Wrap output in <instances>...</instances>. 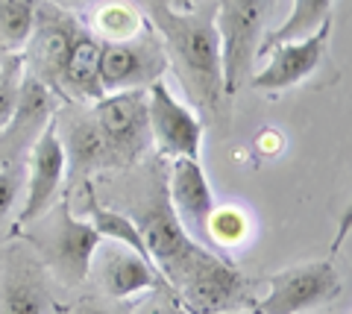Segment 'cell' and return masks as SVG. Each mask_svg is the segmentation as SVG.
<instances>
[{"label": "cell", "mask_w": 352, "mask_h": 314, "mask_svg": "<svg viewBox=\"0 0 352 314\" xmlns=\"http://www.w3.org/2000/svg\"><path fill=\"white\" fill-rule=\"evenodd\" d=\"M132 314H188V311L179 306V300H176V294L168 285H162L156 291H150V297L141 300L138 306L132 309Z\"/></svg>", "instance_id": "26"}, {"label": "cell", "mask_w": 352, "mask_h": 314, "mask_svg": "<svg viewBox=\"0 0 352 314\" xmlns=\"http://www.w3.org/2000/svg\"><path fill=\"white\" fill-rule=\"evenodd\" d=\"M91 267L97 285H100V291L109 300H132L138 294H150V291L168 285L147 256L129 250V247L118 241L97 247Z\"/></svg>", "instance_id": "13"}, {"label": "cell", "mask_w": 352, "mask_h": 314, "mask_svg": "<svg viewBox=\"0 0 352 314\" xmlns=\"http://www.w3.org/2000/svg\"><path fill=\"white\" fill-rule=\"evenodd\" d=\"M223 314H258L256 309H238V311H223Z\"/></svg>", "instance_id": "31"}, {"label": "cell", "mask_w": 352, "mask_h": 314, "mask_svg": "<svg viewBox=\"0 0 352 314\" xmlns=\"http://www.w3.org/2000/svg\"><path fill=\"white\" fill-rule=\"evenodd\" d=\"M21 77H24V59H21L18 53H6L3 65H0V133H3L9 115L15 109Z\"/></svg>", "instance_id": "24"}, {"label": "cell", "mask_w": 352, "mask_h": 314, "mask_svg": "<svg viewBox=\"0 0 352 314\" xmlns=\"http://www.w3.org/2000/svg\"><path fill=\"white\" fill-rule=\"evenodd\" d=\"M258 147L264 150V153H276V150L282 147V135L273 133V129H264V133L258 135Z\"/></svg>", "instance_id": "28"}, {"label": "cell", "mask_w": 352, "mask_h": 314, "mask_svg": "<svg viewBox=\"0 0 352 314\" xmlns=\"http://www.w3.org/2000/svg\"><path fill=\"white\" fill-rule=\"evenodd\" d=\"M168 288L188 314H223L252 309V302L258 300L256 285L206 247H197L194 256L176 270Z\"/></svg>", "instance_id": "3"}, {"label": "cell", "mask_w": 352, "mask_h": 314, "mask_svg": "<svg viewBox=\"0 0 352 314\" xmlns=\"http://www.w3.org/2000/svg\"><path fill=\"white\" fill-rule=\"evenodd\" d=\"M340 273L332 258H314L285 267L267 279V294L252 302L258 314H302L340 297Z\"/></svg>", "instance_id": "5"}, {"label": "cell", "mask_w": 352, "mask_h": 314, "mask_svg": "<svg viewBox=\"0 0 352 314\" xmlns=\"http://www.w3.org/2000/svg\"><path fill=\"white\" fill-rule=\"evenodd\" d=\"M100 50L103 41L88 30H76V36L71 41L68 53L62 59L59 77L53 91L56 94H68L76 100H100L103 89H100Z\"/></svg>", "instance_id": "17"}, {"label": "cell", "mask_w": 352, "mask_h": 314, "mask_svg": "<svg viewBox=\"0 0 352 314\" xmlns=\"http://www.w3.org/2000/svg\"><path fill=\"white\" fill-rule=\"evenodd\" d=\"M59 3H74V6H88V3H109V0H59Z\"/></svg>", "instance_id": "30"}, {"label": "cell", "mask_w": 352, "mask_h": 314, "mask_svg": "<svg viewBox=\"0 0 352 314\" xmlns=\"http://www.w3.org/2000/svg\"><path fill=\"white\" fill-rule=\"evenodd\" d=\"M270 9L273 0H217L214 3L226 97H235L247 85Z\"/></svg>", "instance_id": "4"}, {"label": "cell", "mask_w": 352, "mask_h": 314, "mask_svg": "<svg viewBox=\"0 0 352 314\" xmlns=\"http://www.w3.org/2000/svg\"><path fill=\"white\" fill-rule=\"evenodd\" d=\"M168 203L197 244H208L206 238V221L214 209V194L206 179V170L200 159H173L170 168V182H168Z\"/></svg>", "instance_id": "15"}, {"label": "cell", "mask_w": 352, "mask_h": 314, "mask_svg": "<svg viewBox=\"0 0 352 314\" xmlns=\"http://www.w3.org/2000/svg\"><path fill=\"white\" fill-rule=\"evenodd\" d=\"M56 112H59L56 91L47 82H41L38 77L24 71L15 97V109L9 115L3 133H0V165L18 161L24 150H30L38 142V135L56 117Z\"/></svg>", "instance_id": "10"}, {"label": "cell", "mask_w": 352, "mask_h": 314, "mask_svg": "<svg viewBox=\"0 0 352 314\" xmlns=\"http://www.w3.org/2000/svg\"><path fill=\"white\" fill-rule=\"evenodd\" d=\"M24 182H27V168L12 161V165H0V232L3 223L12 214L18 197L24 194Z\"/></svg>", "instance_id": "25"}, {"label": "cell", "mask_w": 352, "mask_h": 314, "mask_svg": "<svg viewBox=\"0 0 352 314\" xmlns=\"http://www.w3.org/2000/svg\"><path fill=\"white\" fill-rule=\"evenodd\" d=\"M206 238L214 247H238L250 238V218L238 205H214L206 221Z\"/></svg>", "instance_id": "23"}, {"label": "cell", "mask_w": 352, "mask_h": 314, "mask_svg": "<svg viewBox=\"0 0 352 314\" xmlns=\"http://www.w3.org/2000/svg\"><path fill=\"white\" fill-rule=\"evenodd\" d=\"M62 150H65V161H68V173L71 182L85 179L91 170L100 168H112V159H109V147L103 142L100 129L94 126L91 115L74 117V121L65 126V133L59 135Z\"/></svg>", "instance_id": "18"}, {"label": "cell", "mask_w": 352, "mask_h": 314, "mask_svg": "<svg viewBox=\"0 0 352 314\" xmlns=\"http://www.w3.org/2000/svg\"><path fill=\"white\" fill-rule=\"evenodd\" d=\"M91 121L100 129L112 165H129V161H135L150 142L147 89H126V91L103 94L100 100H94Z\"/></svg>", "instance_id": "6"}, {"label": "cell", "mask_w": 352, "mask_h": 314, "mask_svg": "<svg viewBox=\"0 0 352 314\" xmlns=\"http://www.w3.org/2000/svg\"><path fill=\"white\" fill-rule=\"evenodd\" d=\"M147 121L150 138L162 156L170 159H200L203 121L176 100L164 80L147 85Z\"/></svg>", "instance_id": "12"}, {"label": "cell", "mask_w": 352, "mask_h": 314, "mask_svg": "<svg viewBox=\"0 0 352 314\" xmlns=\"http://www.w3.org/2000/svg\"><path fill=\"white\" fill-rule=\"evenodd\" d=\"M30 232H21L38 262L59 279L62 285H80L91 273V258L103 238L88 221L74 218L68 197L53 203L38 221H32Z\"/></svg>", "instance_id": "2"}, {"label": "cell", "mask_w": 352, "mask_h": 314, "mask_svg": "<svg viewBox=\"0 0 352 314\" xmlns=\"http://www.w3.org/2000/svg\"><path fill=\"white\" fill-rule=\"evenodd\" d=\"M332 3L335 0H291L288 18H285L276 30L264 32L258 53H267L270 47L282 45V41H294V38H302L308 32H314L323 21L332 18Z\"/></svg>", "instance_id": "19"}, {"label": "cell", "mask_w": 352, "mask_h": 314, "mask_svg": "<svg viewBox=\"0 0 352 314\" xmlns=\"http://www.w3.org/2000/svg\"><path fill=\"white\" fill-rule=\"evenodd\" d=\"M80 24L62 12L59 6L53 3H41L38 6V15H36V27H32V36L27 41V59H30V71L32 77H38L41 82H47L50 89L56 85L59 77V68H62V59L68 53L71 41L76 36Z\"/></svg>", "instance_id": "16"}, {"label": "cell", "mask_w": 352, "mask_h": 314, "mask_svg": "<svg viewBox=\"0 0 352 314\" xmlns=\"http://www.w3.org/2000/svg\"><path fill=\"white\" fill-rule=\"evenodd\" d=\"M168 71V56L150 24L126 41H103L100 50V89L103 94L147 89Z\"/></svg>", "instance_id": "7"}, {"label": "cell", "mask_w": 352, "mask_h": 314, "mask_svg": "<svg viewBox=\"0 0 352 314\" xmlns=\"http://www.w3.org/2000/svg\"><path fill=\"white\" fill-rule=\"evenodd\" d=\"M150 21L194 103L217 112L223 100V68H220V36L214 24V3L194 6L188 12L173 9L168 0H150Z\"/></svg>", "instance_id": "1"}, {"label": "cell", "mask_w": 352, "mask_h": 314, "mask_svg": "<svg viewBox=\"0 0 352 314\" xmlns=\"http://www.w3.org/2000/svg\"><path fill=\"white\" fill-rule=\"evenodd\" d=\"M132 221H135L141 238H144L150 262L156 265V270L164 276V282H170L176 276V270L194 256L197 247H203L182 229L179 221H176L164 188L153 200H147L144 209H141Z\"/></svg>", "instance_id": "11"}, {"label": "cell", "mask_w": 352, "mask_h": 314, "mask_svg": "<svg viewBox=\"0 0 352 314\" xmlns=\"http://www.w3.org/2000/svg\"><path fill=\"white\" fill-rule=\"evenodd\" d=\"M170 6H173V9H182V12H188V9H194L197 3H194V0H173Z\"/></svg>", "instance_id": "29"}, {"label": "cell", "mask_w": 352, "mask_h": 314, "mask_svg": "<svg viewBox=\"0 0 352 314\" xmlns=\"http://www.w3.org/2000/svg\"><path fill=\"white\" fill-rule=\"evenodd\" d=\"M329 36H332V18L323 21L314 32H308L302 38L282 41V45L270 47V62L261 71H252L247 85L264 94H279L300 85L320 68L329 50Z\"/></svg>", "instance_id": "8"}, {"label": "cell", "mask_w": 352, "mask_h": 314, "mask_svg": "<svg viewBox=\"0 0 352 314\" xmlns=\"http://www.w3.org/2000/svg\"><path fill=\"white\" fill-rule=\"evenodd\" d=\"M85 212H88V223L94 226L100 238H106V241H118V244L129 247V250L147 256L144 238H141L138 226H135V221H132V218H126V214H120V212H112V209H103L91 191H88ZM147 258H150V256H147Z\"/></svg>", "instance_id": "20"}, {"label": "cell", "mask_w": 352, "mask_h": 314, "mask_svg": "<svg viewBox=\"0 0 352 314\" xmlns=\"http://www.w3.org/2000/svg\"><path fill=\"white\" fill-rule=\"evenodd\" d=\"M65 177H68V161H65V150L59 142V117H53L38 135V142L30 147V168L24 182V205L18 212V229L38 221L59 200Z\"/></svg>", "instance_id": "9"}, {"label": "cell", "mask_w": 352, "mask_h": 314, "mask_svg": "<svg viewBox=\"0 0 352 314\" xmlns=\"http://www.w3.org/2000/svg\"><path fill=\"white\" fill-rule=\"evenodd\" d=\"M144 24H147L144 15L126 0H109L94 18V27L106 41H126L135 32H141Z\"/></svg>", "instance_id": "22"}, {"label": "cell", "mask_w": 352, "mask_h": 314, "mask_svg": "<svg viewBox=\"0 0 352 314\" xmlns=\"http://www.w3.org/2000/svg\"><path fill=\"white\" fill-rule=\"evenodd\" d=\"M126 300H94V297H88L82 302H76V306L71 311H65V314H132V306H124Z\"/></svg>", "instance_id": "27"}, {"label": "cell", "mask_w": 352, "mask_h": 314, "mask_svg": "<svg viewBox=\"0 0 352 314\" xmlns=\"http://www.w3.org/2000/svg\"><path fill=\"white\" fill-rule=\"evenodd\" d=\"M53 294L47 285V267L32 250L9 253L3 282H0V314H53Z\"/></svg>", "instance_id": "14"}, {"label": "cell", "mask_w": 352, "mask_h": 314, "mask_svg": "<svg viewBox=\"0 0 352 314\" xmlns=\"http://www.w3.org/2000/svg\"><path fill=\"white\" fill-rule=\"evenodd\" d=\"M41 0H0V47L6 53H18L36 27Z\"/></svg>", "instance_id": "21"}, {"label": "cell", "mask_w": 352, "mask_h": 314, "mask_svg": "<svg viewBox=\"0 0 352 314\" xmlns=\"http://www.w3.org/2000/svg\"><path fill=\"white\" fill-rule=\"evenodd\" d=\"M53 314H65V309H56V311H53Z\"/></svg>", "instance_id": "32"}]
</instances>
